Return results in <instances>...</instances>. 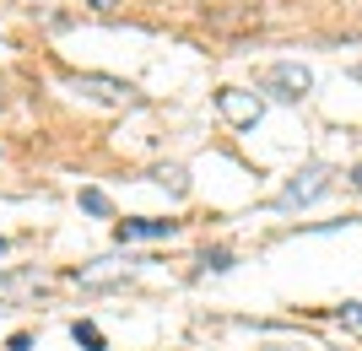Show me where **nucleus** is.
I'll return each mask as SVG.
<instances>
[{
	"instance_id": "obj_6",
	"label": "nucleus",
	"mask_w": 362,
	"mask_h": 351,
	"mask_svg": "<svg viewBox=\"0 0 362 351\" xmlns=\"http://www.w3.org/2000/svg\"><path fill=\"white\" fill-rule=\"evenodd\" d=\"M71 340H76V346H87V351H103V335H98V324H87V319H76V324H71Z\"/></svg>"
},
{
	"instance_id": "obj_3",
	"label": "nucleus",
	"mask_w": 362,
	"mask_h": 351,
	"mask_svg": "<svg viewBox=\"0 0 362 351\" xmlns=\"http://www.w3.org/2000/svg\"><path fill=\"white\" fill-rule=\"evenodd\" d=\"M76 92H92V97H103V103H130V97H136L130 81H114V76H76Z\"/></svg>"
},
{
	"instance_id": "obj_12",
	"label": "nucleus",
	"mask_w": 362,
	"mask_h": 351,
	"mask_svg": "<svg viewBox=\"0 0 362 351\" xmlns=\"http://www.w3.org/2000/svg\"><path fill=\"white\" fill-rule=\"evenodd\" d=\"M0 108H6V76H0Z\"/></svg>"
},
{
	"instance_id": "obj_1",
	"label": "nucleus",
	"mask_w": 362,
	"mask_h": 351,
	"mask_svg": "<svg viewBox=\"0 0 362 351\" xmlns=\"http://www.w3.org/2000/svg\"><path fill=\"white\" fill-rule=\"evenodd\" d=\"M216 114H222L227 124H238V130H243V124H259L265 103H259L255 92H233V87H227V92H216Z\"/></svg>"
},
{
	"instance_id": "obj_8",
	"label": "nucleus",
	"mask_w": 362,
	"mask_h": 351,
	"mask_svg": "<svg viewBox=\"0 0 362 351\" xmlns=\"http://www.w3.org/2000/svg\"><path fill=\"white\" fill-rule=\"evenodd\" d=\"M157 179H163L168 189H173V195H184V189H189V179H184V168H163V173H157Z\"/></svg>"
},
{
	"instance_id": "obj_2",
	"label": "nucleus",
	"mask_w": 362,
	"mask_h": 351,
	"mask_svg": "<svg viewBox=\"0 0 362 351\" xmlns=\"http://www.w3.org/2000/svg\"><path fill=\"white\" fill-rule=\"evenodd\" d=\"M265 81H271V87H281L276 97H303V92L314 87V76H308L303 65H271V71H265Z\"/></svg>"
},
{
	"instance_id": "obj_7",
	"label": "nucleus",
	"mask_w": 362,
	"mask_h": 351,
	"mask_svg": "<svg viewBox=\"0 0 362 351\" xmlns=\"http://www.w3.org/2000/svg\"><path fill=\"white\" fill-rule=\"evenodd\" d=\"M38 281L33 275H0V297H16V292H33Z\"/></svg>"
},
{
	"instance_id": "obj_9",
	"label": "nucleus",
	"mask_w": 362,
	"mask_h": 351,
	"mask_svg": "<svg viewBox=\"0 0 362 351\" xmlns=\"http://www.w3.org/2000/svg\"><path fill=\"white\" fill-rule=\"evenodd\" d=\"M81 206H87V211H92V216H108V200H103V195H98V189H87V195H81Z\"/></svg>"
},
{
	"instance_id": "obj_10",
	"label": "nucleus",
	"mask_w": 362,
	"mask_h": 351,
	"mask_svg": "<svg viewBox=\"0 0 362 351\" xmlns=\"http://www.w3.org/2000/svg\"><path fill=\"white\" fill-rule=\"evenodd\" d=\"M341 314H346L351 324H362V303H346V308H341Z\"/></svg>"
},
{
	"instance_id": "obj_14",
	"label": "nucleus",
	"mask_w": 362,
	"mask_h": 351,
	"mask_svg": "<svg viewBox=\"0 0 362 351\" xmlns=\"http://www.w3.org/2000/svg\"><path fill=\"white\" fill-rule=\"evenodd\" d=\"M0 254H6V238H0Z\"/></svg>"
},
{
	"instance_id": "obj_11",
	"label": "nucleus",
	"mask_w": 362,
	"mask_h": 351,
	"mask_svg": "<svg viewBox=\"0 0 362 351\" xmlns=\"http://www.w3.org/2000/svg\"><path fill=\"white\" fill-rule=\"evenodd\" d=\"M92 6H98V11H108V6H114V0H92Z\"/></svg>"
},
{
	"instance_id": "obj_13",
	"label": "nucleus",
	"mask_w": 362,
	"mask_h": 351,
	"mask_svg": "<svg viewBox=\"0 0 362 351\" xmlns=\"http://www.w3.org/2000/svg\"><path fill=\"white\" fill-rule=\"evenodd\" d=\"M351 184H362V168H351Z\"/></svg>"
},
{
	"instance_id": "obj_4",
	"label": "nucleus",
	"mask_w": 362,
	"mask_h": 351,
	"mask_svg": "<svg viewBox=\"0 0 362 351\" xmlns=\"http://www.w3.org/2000/svg\"><path fill=\"white\" fill-rule=\"evenodd\" d=\"M325 184H330V173L325 168H308V173H298V179L281 189V206H303V200H314V195H325Z\"/></svg>"
},
{
	"instance_id": "obj_5",
	"label": "nucleus",
	"mask_w": 362,
	"mask_h": 351,
	"mask_svg": "<svg viewBox=\"0 0 362 351\" xmlns=\"http://www.w3.org/2000/svg\"><path fill=\"white\" fill-rule=\"evenodd\" d=\"M114 238H119V244H130V238H173V222H151V216H130V222H119V227H114Z\"/></svg>"
}]
</instances>
